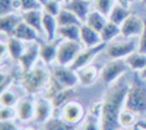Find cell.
Returning <instances> with one entry per match:
<instances>
[{
    "mask_svg": "<svg viewBox=\"0 0 146 130\" xmlns=\"http://www.w3.org/2000/svg\"><path fill=\"white\" fill-rule=\"evenodd\" d=\"M16 114H18V119L22 123H28L31 120H34V113H35V98L34 95H28L27 97H22L18 104H16Z\"/></svg>",
    "mask_w": 146,
    "mask_h": 130,
    "instance_id": "obj_14",
    "label": "cell"
},
{
    "mask_svg": "<svg viewBox=\"0 0 146 130\" xmlns=\"http://www.w3.org/2000/svg\"><path fill=\"white\" fill-rule=\"evenodd\" d=\"M115 3H118V5H121V6H126V7H130L131 0H115Z\"/></svg>",
    "mask_w": 146,
    "mask_h": 130,
    "instance_id": "obj_42",
    "label": "cell"
},
{
    "mask_svg": "<svg viewBox=\"0 0 146 130\" xmlns=\"http://www.w3.org/2000/svg\"><path fill=\"white\" fill-rule=\"evenodd\" d=\"M50 79H51L50 66H47L45 63H42L40 60L31 70L22 73L21 84H22V88L27 94L35 95V94H40L44 91V88L50 82Z\"/></svg>",
    "mask_w": 146,
    "mask_h": 130,
    "instance_id": "obj_2",
    "label": "cell"
},
{
    "mask_svg": "<svg viewBox=\"0 0 146 130\" xmlns=\"http://www.w3.org/2000/svg\"><path fill=\"white\" fill-rule=\"evenodd\" d=\"M40 3H41V9L44 12H47V13H51L54 16L58 15V12L62 10L63 5L62 3H58L56 2V0H40Z\"/></svg>",
    "mask_w": 146,
    "mask_h": 130,
    "instance_id": "obj_34",
    "label": "cell"
},
{
    "mask_svg": "<svg viewBox=\"0 0 146 130\" xmlns=\"http://www.w3.org/2000/svg\"><path fill=\"white\" fill-rule=\"evenodd\" d=\"M130 15H131L130 7H126V6H121V5L115 3L113 10L110 12V15H108V21L117 23V25H121Z\"/></svg>",
    "mask_w": 146,
    "mask_h": 130,
    "instance_id": "obj_29",
    "label": "cell"
},
{
    "mask_svg": "<svg viewBox=\"0 0 146 130\" xmlns=\"http://www.w3.org/2000/svg\"><path fill=\"white\" fill-rule=\"evenodd\" d=\"M57 38L69 40V41H79L80 42V25H66L58 27Z\"/></svg>",
    "mask_w": 146,
    "mask_h": 130,
    "instance_id": "obj_24",
    "label": "cell"
},
{
    "mask_svg": "<svg viewBox=\"0 0 146 130\" xmlns=\"http://www.w3.org/2000/svg\"><path fill=\"white\" fill-rule=\"evenodd\" d=\"M51 70V79L57 84L60 89H67V88H75L79 84L76 70L70 66H60L54 64L50 67Z\"/></svg>",
    "mask_w": 146,
    "mask_h": 130,
    "instance_id": "obj_5",
    "label": "cell"
},
{
    "mask_svg": "<svg viewBox=\"0 0 146 130\" xmlns=\"http://www.w3.org/2000/svg\"><path fill=\"white\" fill-rule=\"evenodd\" d=\"M19 6H21V13L32 9H41L40 0H19Z\"/></svg>",
    "mask_w": 146,
    "mask_h": 130,
    "instance_id": "obj_38",
    "label": "cell"
},
{
    "mask_svg": "<svg viewBox=\"0 0 146 130\" xmlns=\"http://www.w3.org/2000/svg\"><path fill=\"white\" fill-rule=\"evenodd\" d=\"M139 78H140L142 80H145V82H146V66H145V67L140 70V72H139Z\"/></svg>",
    "mask_w": 146,
    "mask_h": 130,
    "instance_id": "obj_43",
    "label": "cell"
},
{
    "mask_svg": "<svg viewBox=\"0 0 146 130\" xmlns=\"http://www.w3.org/2000/svg\"><path fill=\"white\" fill-rule=\"evenodd\" d=\"M67 2H70V0H64V3H67Z\"/></svg>",
    "mask_w": 146,
    "mask_h": 130,
    "instance_id": "obj_47",
    "label": "cell"
},
{
    "mask_svg": "<svg viewBox=\"0 0 146 130\" xmlns=\"http://www.w3.org/2000/svg\"><path fill=\"white\" fill-rule=\"evenodd\" d=\"M16 38L25 41V42H41L44 38L36 32L32 27H29L25 21H21V23L16 27V29L13 31V34Z\"/></svg>",
    "mask_w": 146,
    "mask_h": 130,
    "instance_id": "obj_17",
    "label": "cell"
},
{
    "mask_svg": "<svg viewBox=\"0 0 146 130\" xmlns=\"http://www.w3.org/2000/svg\"><path fill=\"white\" fill-rule=\"evenodd\" d=\"M85 108L82 107V104L78 102V101H69L66 105H63L62 110H60V117L64 119L67 123L70 124H79L83 119H85Z\"/></svg>",
    "mask_w": 146,
    "mask_h": 130,
    "instance_id": "obj_10",
    "label": "cell"
},
{
    "mask_svg": "<svg viewBox=\"0 0 146 130\" xmlns=\"http://www.w3.org/2000/svg\"><path fill=\"white\" fill-rule=\"evenodd\" d=\"M135 130H146V119L137 120V123L135 126Z\"/></svg>",
    "mask_w": 146,
    "mask_h": 130,
    "instance_id": "obj_41",
    "label": "cell"
},
{
    "mask_svg": "<svg viewBox=\"0 0 146 130\" xmlns=\"http://www.w3.org/2000/svg\"><path fill=\"white\" fill-rule=\"evenodd\" d=\"M129 66L126 64L124 58H115V60H110L107 62L100 72V79L104 82L105 85H113L115 84V80H118L121 76L126 73V70Z\"/></svg>",
    "mask_w": 146,
    "mask_h": 130,
    "instance_id": "obj_7",
    "label": "cell"
},
{
    "mask_svg": "<svg viewBox=\"0 0 146 130\" xmlns=\"http://www.w3.org/2000/svg\"><path fill=\"white\" fill-rule=\"evenodd\" d=\"M10 12H21L19 0H0V15H6Z\"/></svg>",
    "mask_w": 146,
    "mask_h": 130,
    "instance_id": "obj_36",
    "label": "cell"
},
{
    "mask_svg": "<svg viewBox=\"0 0 146 130\" xmlns=\"http://www.w3.org/2000/svg\"><path fill=\"white\" fill-rule=\"evenodd\" d=\"M100 72H101V67H98V66L94 64V63L85 66V67L78 69L76 73H78L79 84L82 86H92L95 82L100 79Z\"/></svg>",
    "mask_w": 146,
    "mask_h": 130,
    "instance_id": "obj_15",
    "label": "cell"
},
{
    "mask_svg": "<svg viewBox=\"0 0 146 130\" xmlns=\"http://www.w3.org/2000/svg\"><path fill=\"white\" fill-rule=\"evenodd\" d=\"M22 21V13L21 12H10L6 15H0V32L2 35H12L16 27Z\"/></svg>",
    "mask_w": 146,
    "mask_h": 130,
    "instance_id": "obj_16",
    "label": "cell"
},
{
    "mask_svg": "<svg viewBox=\"0 0 146 130\" xmlns=\"http://www.w3.org/2000/svg\"><path fill=\"white\" fill-rule=\"evenodd\" d=\"M19 99L21 98H18L15 91L12 89V86L0 92V104H2V107H16Z\"/></svg>",
    "mask_w": 146,
    "mask_h": 130,
    "instance_id": "obj_33",
    "label": "cell"
},
{
    "mask_svg": "<svg viewBox=\"0 0 146 130\" xmlns=\"http://www.w3.org/2000/svg\"><path fill=\"white\" fill-rule=\"evenodd\" d=\"M42 16H44V10L42 9H32V10H28V12H22V21H25L29 27H32L44 38Z\"/></svg>",
    "mask_w": 146,
    "mask_h": 130,
    "instance_id": "obj_19",
    "label": "cell"
},
{
    "mask_svg": "<svg viewBox=\"0 0 146 130\" xmlns=\"http://www.w3.org/2000/svg\"><path fill=\"white\" fill-rule=\"evenodd\" d=\"M73 97H75V89H73V88L60 89L56 95H54V98L51 99V102H53V105H54V110H58V111H60L63 105H66L69 101L73 99Z\"/></svg>",
    "mask_w": 146,
    "mask_h": 130,
    "instance_id": "obj_30",
    "label": "cell"
},
{
    "mask_svg": "<svg viewBox=\"0 0 146 130\" xmlns=\"http://www.w3.org/2000/svg\"><path fill=\"white\" fill-rule=\"evenodd\" d=\"M137 50V40L136 38H124L118 37L117 40L107 44V57L110 60H115V58H126L131 53Z\"/></svg>",
    "mask_w": 146,
    "mask_h": 130,
    "instance_id": "obj_4",
    "label": "cell"
},
{
    "mask_svg": "<svg viewBox=\"0 0 146 130\" xmlns=\"http://www.w3.org/2000/svg\"><path fill=\"white\" fill-rule=\"evenodd\" d=\"M107 48V44L105 42H101L98 45H94V47H83V48L80 50V53L78 54L76 60L73 62V64L70 67H73L75 70L80 69V67H85L88 66L94 62V58L98 56L100 53H102L104 50Z\"/></svg>",
    "mask_w": 146,
    "mask_h": 130,
    "instance_id": "obj_11",
    "label": "cell"
},
{
    "mask_svg": "<svg viewBox=\"0 0 146 130\" xmlns=\"http://www.w3.org/2000/svg\"><path fill=\"white\" fill-rule=\"evenodd\" d=\"M137 123V114H135L133 111L123 108L118 115V126L121 129H135Z\"/></svg>",
    "mask_w": 146,
    "mask_h": 130,
    "instance_id": "obj_32",
    "label": "cell"
},
{
    "mask_svg": "<svg viewBox=\"0 0 146 130\" xmlns=\"http://www.w3.org/2000/svg\"><path fill=\"white\" fill-rule=\"evenodd\" d=\"M114 5H115V0H94V9L101 12L107 18L110 15V12L113 10Z\"/></svg>",
    "mask_w": 146,
    "mask_h": 130,
    "instance_id": "obj_35",
    "label": "cell"
},
{
    "mask_svg": "<svg viewBox=\"0 0 146 130\" xmlns=\"http://www.w3.org/2000/svg\"><path fill=\"white\" fill-rule=\"evenodd\" d=\"M137 51L146 54V19H145L143 31H142V34L139 35V38H137Z\"/></svg>",
    "mask_w": 146,
    "mask_h": 130,
    "instance_id": "obj_39",
    "label": "cell"
},
{
    "mask_svg": "<svg viewBox=\"0 0 146 130\" xmlns=\"http://www.w3.org/2000/svg\"><path fill=\"white\" fill-rule=\"evenodd\" d=\"M3 38L6 40L9 57L12 58V60L18 62L19 57L23 54V51H25V48H27V42L19 40V38H16L15 35H7V37H6V35H3Z\"/></svg>",
    "mask_w": 146,
    "mask_h": 130,
    "instance_id": "obj_22",
    "label": "cell"
},
{
    "mask_svg": "<svg viewBox=\"0 0 146 130\" xmlns=\"http://www.w3.org/2000/svg\"><path fill=\"white\" fill-rule=\"evenodd\" d=\"M57 23H58V27H66V25H82L83 22L73 12H70L69 9L63 6L57 15Z\"/></svg>",
    "mask_w": 146,
    "mask_h": 130,
    "instance_id": "obj_31",
    "label": "cell"
},
{
    "mask_svg": "<svg viewBox=\"0 0 146 130\" xmlns=\"http://www.w3.org/2000/svg\"><path fill=\"white\" fill-rule=\"evenodd\" d=\"M124 62H126V64L129 66L130 70H133V72H140V70L146 66V54L136 50L135 53L127 56L124 58Z\"/></svg>",
    "mask_w": 146,
    "mask_h": 130,
    "instance_id": "obj_26",
    "label": "cell"
},
{
    "mask_svg": "<svg viewBox=\"0 0 146 130\" xmlns=\"http://www.w3.org/2000/svg\"><path fill=\"white\" fill-rule=\"evenodd\" d=\"M101 32L95 31L94 28H91L86 23H82L80 25V44L83 47H94V45H98L101 44Z\"/></svg>",
    "mask_w": 146,
    "mask_h": 130,
    "instance_id": "obj_20",
    "label": "cell"
},
{
    "mask_svg": "<svg viewBox=\"0 0 146 130\" xmlns=\"http://www.w3.org/2000/svg\"><path fill=\"white\" fill-rule=\"evenodd\" d=\"M118 37H121L120 25H117V23H114L111 21H108L105 23V27L102 28V31H101V40H102V42L108 44V42L117 40Z\"/></svg>",
    "mask_w": 146,
    "mask_h": 130,
    "instance_id": "obj_27",
    "label": "cell"
},
{
    "mask_svg": "<svg viewBox=\"0 0 146 130\" xmlns=\"http://www.w3.org/2000/svg\"><path fill=\"white\" fill-rule=\"evenodd\" d=\"M54 113V105L51 99H48L47 97H38L35 98V113H34V121L36 124H44L48 119L53 117Z\"/></svg>",
    "mask_w": 146,
    "mask_h": 130,
    "instance_id": "obj_12",
    "label": "cell"
},
{
    "mask_svg": "<svg viewBox=\"0 0 146 130\" xmlns=\"http://www.w3.org/2000/svg\"><path fill=\"white\" fill-rule=\"evenodd\" d=\"M129 91V85L126 84H113L110 85L108 91L102 98V108H101V126L102 130H117L118 126V115L124 108L126 95Z\"/></svg>",
    "mask_w": 146,
    "mask_h": 130,
    "instance_id": "obj_1",
    "label": "cell"
},
{
    "mask_svg": "<svg viewBox=\"0 0 146 130\" xmlns=\"http://www.w3.org/2000/svg\"><path fill=\"white\" fill-rule=\"evenodd\" d=\"M82 48H83V45L79 41L60 40L58 48H57V56H56V63L60 66H72Z\"/></svg>",
    "mask_w": 146,
    "mask_h": 130,
    "instance_id": "obj_6",
    "label": "cell"
},
{
    "mask_svg": "<svg viewBox=\"0 0 146 130\" xmlns=\"http://www.w3.org/2000/svg\"><path fill=\"white\" fill-rule=\"evenodd\" d=\"M58 41H60V38L56 40V41H45V40H42L40 42V58H41V62L45 63L47 66H51L56 62Z\"/></svg>",
    "mask_w": 146,
    "mask_h": 130,
    "instance_id": "obj_18",
    "label": "cell"
},
{
    "mask_svg": "<svg viewBox=\"0 0 146 130\" xmlns=\"http://www.w3.org/2000/svg\"><path fill=\"white\" fill-rule=\"evenodd\" d=\"M143 27H145V19L139 18L135 13H131L120 25L121 37H124V38H139V35L143 31Z\"/></svg>",
    "mask_w": 146,
    "mask_h": 130,
    "instance_id": "obj_13",
    "label": "cell"
},
{
    "mask_svg": "<svg viewBox=\"0 0 146 130\" xmlns=\"http://www.w3.org/2000/svg\"><path fill=\"white\" fill-rule=\"evenodd\" d=\"M101 108H102V101L91 102L86 110V114H85V119L80 121L79 130H102Z\"/></svg>",
    "mask_w": 146,
    "mask_h": 130,
    "instance_id": "obj_8",
    "label": "cell"
},
{
    "mask_svg": "<svg viewBox=\"0 0 146 130\" xmlns=\"http://www.w3.org/2000/svg\"><path fill=\"white\" fill-rule=\"evenodd\" d=\"M18 119L15 107H2L0 108V121H10Z\"/></svg>",
    "mask_w": 146,
    "mask_h": 130,
    "instance_id": "obj_37",
    "label": "cell"
},
{
    "mask_svg": "<svg viewBox=\"0 0 146 130\" xmlns=\"http://www.w3.org/2000/svg\"><path fill=\"white\" fill-rule=\"evenodd\" d=\"M56 2H58V3H62V5H64V0H56Z\"/></svg>",
    "mask_w": 146,
    "mask_h": 130,
    "instance_id": "obj_45",
    "label": "cell"
},
{
    "mask_svg": "<svg viewBox=\"0 0 146 130\" xmlns=\"http://www.w3.org/2000/svg\"><path fill=\"white\" fill-rule=\"evenodd\" d=\"M66 9H69L70 12H73L82 22H85V19L88 18L91 9V3L89 0H70V2L63 5Z\"/></svg>",
    "mask_w": 146,
    "mask_h": 130,
    "instance_id": "obj_23",
    "label": "cell"
},
{
    "mask_svg": "<svg viewBox=\"0 0 146 130\" xmlns=\"http://www.w3.org/2000/svg\"><path fill=\"white\" fill-rule=\"evenodd\" d=\"M22 130H36V129H34V127H23Z\"/></svg>",
    "mask_w": 146,
    "mask_h": 130,
    "instance_id": "obj_44",
    "label": "cell"
},
{
    "mask_svg": "<svg viewBox=\"0 0 146 130\" xmlns=\"http://www.w3.org/2000/svg\"><path fill=\"white\" fill-rule=\"evenodd\" d=\"M41 60L40 58V42H28L23 54L19 57V60L16 62L19 64L21 73H25L28 70H31L36 63Z\"/></svg>",
    "mask_w": 146,
    "mask_h": 130,
    "instance_id": "obj_9",
    "label": "cell"
},
{
    "mask_svg": "<svg viewBox=\"0 0 146 130\" xmlns=\"http://www.w3.org/2000/svg\"><path fill=\"white\" fill-rule=\"evenodd\" d=\"M107 22H108V18L105 15H102L101 12H98L96 9H92L89 12L88 18L85 19V23H86V25H89L91 28H94L95 31H98V32L102 31V28L105 27Z\"/></svg>",
    "mask_w": 146,
    "mask_h": 130,
    "instance_id": "obj_25",
    "label": "cell"
},
{
    "mask_svg": "<svg viewBox=\"0 0 146 130\" xmlns=\"http://www.w3.org/2000/svg\"><path fill=\"white\" fill-rule=\"evenodd\" d=\"M117 130H130V129H121V127H120V129H117Z\"/></svg>",
    "mask_w": 146,
    "mask_h": 130,
    "instance_id": "obj_46",
    "label": "cell"
},
{
    "mask_svg": "<svg viewBox=\"0 0 146 130\" xmlns=\"http://www.w3.org/2000/svg\"><path fill=\"white\" fill-rule=\"evenodd\" d=\"M57 29H58L57 16L44 12V16H42L44 40H45V41H56V40H58V38H57Z\"/></svg>",
    "mask_w": 146,
    "mask_h": 130,
    "instance_id": "obj_21",
    "label": "cell"
},
{
    "mask_svg": "<svg viewBox=\"0 0 146 130\" xmlns=\"http://www.w3.org/2000/svg\"><path fill=\"white\" fill-rule=\"evenodd\" d=\"M0 130H22V129H19V126L13 120H10V121H0Z\"/></svg>",
    "mask_w": 146,
    "mask_h": 130,
    "instance_id": "obj_40",
    "label": "cell"
},
{
    "mask_svg": "<svg viewBox=\"0 0 146 130\" xmlns=\"http://www.w3.org/2000/svg\"><path fill=\"white\" fill-rule=\"evenodd\" d=\"M41 130H75V124L67 123L62 117H51L44 124H41Z\"/></svg>",
    "mask_w": 146,
    "mask_h": 130,
    "instance_id": "obj_28",
    "label": "cell"
},
{
    "mask_svg": "<svg viewBox=\"0 0 146 130\" xmlns=\"http://www.w3.org/2000/svg\"><path fill=\"white\" fill-rule=\"evenodd\" d=\"M140 80L142 79L137 76L135 82H131V85H129L124 108L133 111L137 115H145L146 114V86Z\"/></svg>",
    "mask_w": 146,
    "mask_h": 130,
    "instance_id": "obj_3",
    "label": "cell"
}]
</instances>
